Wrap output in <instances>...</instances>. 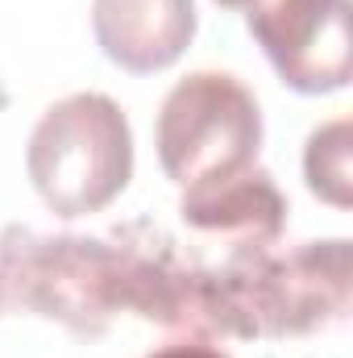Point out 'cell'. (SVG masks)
<instances>
[{
	"mask_svg": "<svg viewBox=\"0 0 353 358\" xmlns=\"http://www.w3.org/2000/svg\"><path fill=\"white\" fill-rule=\"evenodd\" d=\"M246 13L254 42L274 76L299 96L341 92L353 76L350 63V0H216Z\"/></svg>",
	"mask_w": 353,
	"mask_h": 358,
	"instance_id": "obj_5",
	"label": "cell"
},
{
	"mask_svg": "<svg viewBox=\"0 0 353 358\" xmlns=\"http://www.w3.org/2000/svg\"><path fill=\"white\" fill-rule=\"evenodd\" d=\"M0 263V279L13 287L21 308L88 334L104 329L117 308H142L146 317L167 321L183 304L175 275L96 238H38L29 229H8Z\"/></svg>",
	"mask_w": 353,
	"mask_h": 358,
	"instance_id": "obj_1",
	"label": "cell"
},
{
	"mask_svg": "<svg viewBox=\"0 0 353 358\" xmlns=\"http://www.w3.org/2000/svg\"><path fill=\"white\" fill-rule=\"evenodd\" d=\"M195 29V0H91L96 46L129 76H158L175 67Z\"/></svg>",
	"mask_w": 353,
	"mask_h": 358,
	"instance_id": "obj_6",
	"label": "cell"
},
{
	"mask_svg": "<svg viewBox=\"0 0 353 358\" xmlns=\"http://www.w3.org/2000/svg\"><path fill=\"white\" fill-rule=\"evenodd\" d=\"M195 308L246 338L324 329L350 308V242H303L283 259L250 255L225 271L216 287H204Z\"/></svg>",
	"mask_w": 353,
	"mask_h": 358,
	"instance_id": "obj_2",
	"label": "cell"
},
{
	"mask_svg": "<svg viewBox=\"0 0 353 358\" xmlns=\"http://www.w3.org/2000/svg\"><path fill=\"white\" fill-rule=\"evenodd\" d=\"M146 358H229V355L216 350V346H204V342H171V346H163V350H154Z\"/></svg>",
	"mask_w": 353,
	"mask_h": 358,
	"instance_id": "obj_9",
	"label": "cell"
},
{
	"mask_svg": "<svg viewBox=\"0 0 353 358\" xmlns=\"http://www.w3.org/2000/svg\"><path fill=\"white\" fill-rule=\"evenodd\" d=\"M179 213L187 225H195L204 234H229L254 250L283 234L287 200L266 171L250 167L229 179H216V183L187 187L179 200Z\"/></svg>",
	"mask_w": 353,
	"mask_h": 358,
	"instance_id": "obj_7",
	"label": "cell"
},
{
	"mask_svg": "<svg viewBox=\"0 0 353 358\" xmlns=\"http://www.w3.org/2000/svg\"><path fill=\"white\" fill-rule=\"evenodd\" d=\"M303 179L312 187V196H320L333 208H350V121L337 117L329 125H320L308 138L303 150Z\"/></svg>",
	"mask_w": 353,
	"mask_h": 358,
	"instance_id": "obj_8",
	"label": "cell"
},
{
	"mask_svg": "<svg viewBox=\"0 0 353 358\" xmlns=\"http://www.w3.org/2000/svg\"><path fill=\"white\" fill-rule=\"evenodd\" d=\"M154 142L167 179L183 192L250 171L262 150L258 96L229 71H191L167 92Z\"/></svg>",
	"mask_w": 353,
	"mask_h": 358,
	"instance_id": "obj_4",
	"label": "cell"
},
{
	"mask_svg": "<svg viewBox=\"0 0 353 358\" xmlns=\"http://www.w3.org/2000/svg\"><path fill=\"white\" fill-rule=\"evenodd\" d=\"M0 287H4V279H0Z\"/></svg>",
	"mask_w": 353,
	"mask_h": 358,
	"instance_id": "obj_10",
	"label": "cell"
},
{
	"mask_svg": "<svg viewBox=\"0 0 353 358\" xmlns=\"http://www.w3.org/2000/svg\"><path fill=\"white\" fill-rule=\"evenodd\" d=\"M25 176L54 217L108 208L133 179V129L125 108L104 92L54 100L25 146Z\"/></svg>",
	"mask_w": 353,
	"mask_h": 358,
	"instance_id": "obj_3",
	"label": "cell"
}]
</instances>
